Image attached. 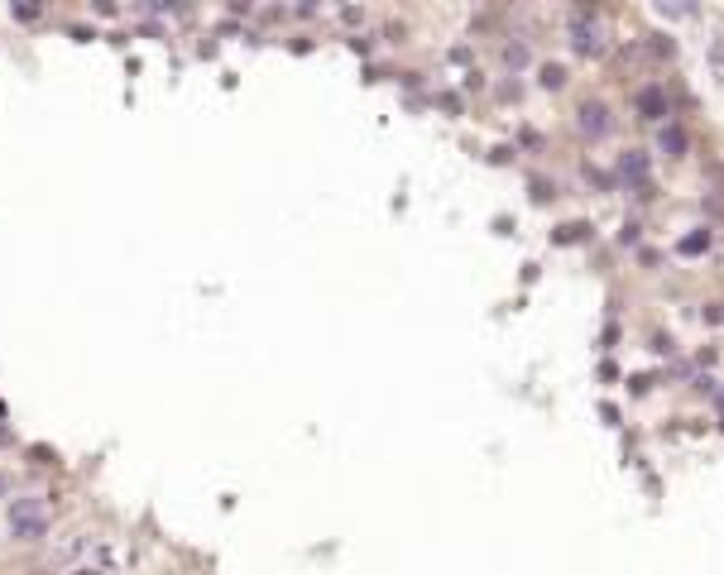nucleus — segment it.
<instances>
[{
    "instance_id": "7ed1b4c3",
    "label": "nucleus",
    "mask_w": 724,
    "mask_h": 575,
    "mask_svg": "<svg viewBox=\"0 0 724 575\" xmlns=\"http://www.w3.org/2000/svg\"><path fill=\"white\" fill-rule=\"evenodd\" d=\"M581 130L591 134V140H600V134L610 130V111H604L600 101H585V106H581Z\"/></svg>"
},
{
    "instance_id": "0eeeda50",
    "label": "nucleus",
    "mask_w": 724,
    "mask_h": 575,
    "mask_svg": "<svg viewBox=\"0 0 724 575\" xmlns=\"http://www.w3.org/2000/svg\"><path fill=\"white\" fill-rule=\"evenodd\" d=\"M710 73H715V82H724V44L719 39H710Z\"/></svg>"
},
{
    "instance_id": "1a4fd4ad",
    "label": "nucleus",
    "mask_w": 724,
    "mask_h": 575,
    "mask_svg": "<svg viewBox=\"0 0 724 575\" xmlns=\"http://www.w3.org/2000/svg\"><path fill=\"white\" fill-rule=\"evenodd\" d=\"M543 87H562V67H543Z\"/></svg>"
},
{
    "instance_id": "6e6552de",
    "label": "nucleus",
    "mask_w": 724,
    "mask_h": 575,
    "mask_svg": "<svg viewBox=\"0 0 724 575\" xmlns=\"http://www.w3.org/2000/svg\"><path fill=\"white\" fill-rule=\"evenodd\" d=\"M705 245H710V235H705V230H700V235H691V240H681V249H691V255H700Z\"/></svg>"
},
{
    "instance_id": "f257e3e1",
    "label": "nucleus",
    "mask_w": 724,
    "mask_h": 575,
    "mask_svg": "<svg viewBox=\"0 0 724 575\" xmlns=\"http://www.w3.org/2000/svg\"><path fill=\"white\" fill-rule=\"evenodd\" d=\"M571 44H576L585 58H600L604 48H610V24H604L595 10H576L571 15Z\"/></svg>"
},
{
    "instance_id": "39448f33",
    "label": "nucleus",
    "mask_w": 724,
    "mask_h": 575,
    "mask_svg": "<svg viewBox=\"0 0 724 575\" xmlns=\"http://www.w3.org/2000/svg\"><path fill=\"white\" fill-rule=\"evenodd\" d=\"M619 178H629V182H648V159L638 154V149H629V154L619 159Z\"/></svg>"
},
{
    "instance_id": "423d86ee",
    "label": "nucleus",
    "mask_w": 724,
    "mask_h": 575,
    "mask_svg": "<svg viewBox=\"0 0 724 575\" xmlns=\"http://www.w3.org/2000/svg\"><path fill=\"white\" fill-rule=\"evenodd\" d=\"M658 144L667 149V154H686V130H681V125H662Z\"/></svg>"
},
{
    "instance_id": "f03ea898",
    "label": "nucleus",
    "mask_w": 724,
    "mask_h": 575,
    "mask_svg": "<svg viewBox=\"0 0 724 575\" xmlns=\"http://www.w3.org/2000/svg\"><path fill=\"white\" fill-rule=\"evenodd\" d=\"M10 532L24 537V542L44 537V532H48V509H44V499H15V503H10Z\"/></svg>"
},
{
    "instance_id": "20e7f679",
    "label": "nucleus",
    "mask_w": 724,
    "mask_h": 575,
    "mask_svg": "<svg viewBox=\"0 0 724 575\" xmlns=\"http://www.w3.org/2000/svg\"><path fill=\"white\" fill-rule=\"evenodd\" d=\"M638 111H643V121H662V115H667V96H662V87L638 92Z\"/></svg>"
}]
</instances>
